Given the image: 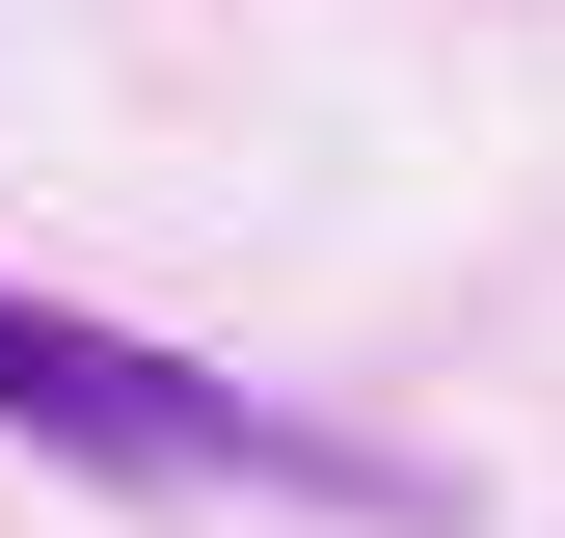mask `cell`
Segmentation results:
<instances>
[{"label": "cell", "mask_w": 565, "mask_h": 538, "mask_svg": "<svg viewBox=\"0 0 565 538\" xmlns=\"http://www.w3.org/2000/svg\"><path fill=\"white\" fill-rule=\"evenodd\" d=\"M0 431H28V458H82V485H135V512H189V485H269V512L458 538V485H431V458H350V431H297V404H243V377L135 351V323H82V297H28V269H0Z\"/></svg>", "instance_id": "1"}]
</instances>
